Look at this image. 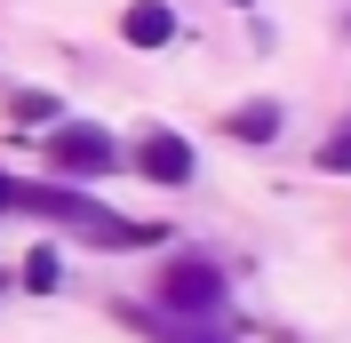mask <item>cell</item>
Here are the masks:
<instances>
[{
	"label": "cell",
	"mask_w": 351,
	"mask_h": 343,
	"mask_svg": "<svg viewBox=\"0 0 351 343\" xmlns=\"http://www.w3.org/2000/svg\"><path fill=\"white\" fill-rule=\"evenodd\" d=\"M0 208H16V184H8V176H0Z\"/></svg>",
	"instance_id": "obj_10"
},
{
	"label": "cell",
	"mask_w": 351,
	"mask_h": 343,
	"mask_svg": "<svg viewBox=\"0 0 351 343\" xmlns=\"http://www.w3.org/2000/svg\"><path fill=\"white\" fill-rule=\"evenodd\" d=\"M319 160H328V168H351V128L328 136V144H319Z\"/></svg>",
	"instance_id": "obj_9"
},
{
	"label": "cell",
	"mask_w": 351,
	"mask_h": 343,
	"mask_svg": "<svg viewBox=\"0 0 351 343\" xmlns=\"http://www.w3.org/2000/svg\"><path fill=\"white\" fill-rule=\"evenodd\" d=\"M223 128L240 136V144H271V136H280V104H263V96H256V104H240Z\"/></svg>",
	"instance_id": "obj_6"
},
{
	"label": "cell",
	"mask_w": 351,
	"mask_h": 343,
	"mask_svg": "<svg viewBox=\"0 0 351 343\" xmlns=\"http://www.w3.org/2000/svg\"><path fill=\"white\" fill-rule=\"evenodd\" d=\"M160 303H168L184 327L216 320V311H223V272H216V263H199V256H176L168 272H160Z\"/></svg>",
	"instance_id": "obj_2"
},
{
	"label": "cell",
	"mask_w": 351,
	"mask_h": 343,
	"mask_svg": "<svg viewBox=\"0 0 351 343\" xmlns=\"http://www.w3.org/2000/svg\"><path fill=\"white\" fill-rule=\"evenodd\" d=\"M8 112H16L24 128H48V120H56V96H40V88H16V96H8Z\"/></svg>",
	"instance_id": "obj_7"
},
{
	"label": "cell",
	"mask_w": 351,
	"mask_h": 343,
	"mask_svg": "<svg viewBox=\"0 0 351 343\" xmlns=\"http://www.w3.org/2000/svg\"><path fill=\"white\" fill-rule=\"evenodd\" d=\"M16 208H40V215H56V224H72V232L104 239V248H144V239H160L152 224L112 215V208H96V200H80V192H56V184H16Z\"/></svg>",
	"instance_id": "obj_1"
},
{
	"label": "cell",
	"mask_w": 351,
	"mask_h": 343,
	"mask_svg": "<svg viewBox=\"0 0 351 343\" xmlns=\"http://www.w3.org/2000/svg\"><path fill=\"white\" fill-rule=\"evenodd\" d=\"M56 272H64V263L48 256V248H32V263H24V279H32V287H40V296H48V287H56Z\"/></svg>",
	"instance_id": "obj_8"
},
{
	"label": "cell",
	"mask_w": 351,
	"mask_h": 343,
	"mask_svg": "<svg viewBox=\"0 0 351 343\" xmlns=\"http://www.w3.org/2000/svg\"><path fill=\"white\" fill-rule=\"evenodd\" d=\"M48 160L64 176H112L120 168V144L104 128H88V120H64V128H48Z\"/></svg>",
	"instance_id": "obj_3"
},
{
	"label": "cell",
	"mask_w": 351,
	"mask_h": 343,
	"mask_svg": "<svg viewBox=\"0 0 351 343\" xmlns=\"http://www.w3.org/2000/svg\"><path fill=\"white\" fill-rule=\"evenodd\" d=\"M120 40H128V48H168L176 40V8H168V0H128Z\"/></svg>",
	"instance_id": "obj_4"
},
{
	"label": "cell",
	"mask_w": 351,
	"mask_h": 343,
	"mask_svg": "<svg viewBox=\"0 0 351 343\" xmlns=\"http://www.w3.org/2000/svg\"><path fill=\"white\" fill-rule=\"evenodd\" d=\"M136 168L152 176V184H184V176H192V144H184V136H144V152H136Z\"/></svg>",
	"instance_id": "obj_5"
}]
</instances>
